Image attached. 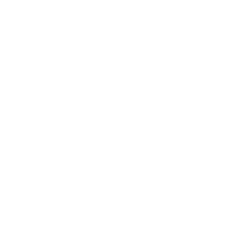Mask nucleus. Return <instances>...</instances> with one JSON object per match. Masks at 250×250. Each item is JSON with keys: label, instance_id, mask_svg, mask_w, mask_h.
<instances>
[]
</instances>
